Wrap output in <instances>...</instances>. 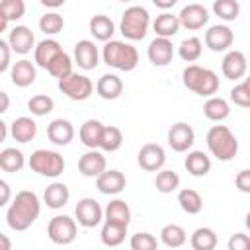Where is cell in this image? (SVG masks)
Instances as JSON below:
<instances>
[{
  "mask_svg": "<svg viewBox=\"0 0 250 250\" xmlns=\"http://www.w3.org/2000/svg\"><path fill=\"white\" fill-rule=\"evenodd\" d=\"M64 27V20L61 14L57 12H47L45 16H41L39 20V29L47 35H55V33H61Z\"/></svg>",
  "mask_w": 250,
  "mask_h": 250,
  "instance_id": "obj_43",
  "label": "cell"
},
{
  "mask_svg": "<svg viewBox=\"0 0 250 250\" xmlns=\"http://www.w3.org/2000/svg\"><path fill=\"white\" fill-rule=\"evenodd\" d=\"M0 100H2L0 111L4 113V111H8V105H10V98H8V94H6V92H0Z\"/></svg>",
  "mask_w": 250,
  "mask_h": 250,
  "instance_id": "obj_52",
  "label": "cell"
},
{
  "mask_svg": "<svg viewBox=\"0 0 250 250\" xmlns=\"http://www.w3.org/2000/svg\"><path fill=\"white\" fill-rule=\"evenodd\" d=\"M213 12L225 21H232L240 14V4L236 0H215L213 2Z\"/></svg>",
  "mask_w": 250,
  "mask_h": 250,
  "instance_id": "obj_41",
  "label": "cell"
},
{
  "mask_svg": "<svg viewBox=\"0 0 250 250\" xmlns=\"http://www.w3.org/2000/svg\"><path fill=\"white\" fill-rule=\"evenodd\" d=\"M125 176L119 170H105L100 178H96V188L104 195H117L125 189Z\"/></svg>",
  "mask_w": 250,
  "mask_h": 250,
  "instance_id": "obj_20",
  "label": "cell"
},
{
  "mask_svg": "<svg viewBox=\"0 0 250 250\" xmlns=\"http://www.w3.org/2000/svg\"><path fill=\"white\" fill-rule=\"evenodd\" d=\"M184 166H186V170L191 176L201 178V176L209 174V170H211V158L203 150H191V152H188Z\"/></svg>",
  "mask_w": 250,
  "mask_h": 250,
  "instance_id": "obj_29",
  "label": "cell"
},
{
  "mask_svg": "<svg viewBox=\"0 0 250 250\" xmlns=\"http://www.w3.org/2000/svg\"><path fill=\"white\" fill-rule=\"evenodd\" d=\"M227 250H250V236L244 232H234L227 242Z\"/></svg>",
  "mask_w": 250,
  "mask_h": 250,
  "instance_id": "obj_47",
  "label": "cell"
},
{
  "mask_svg": "<svg viewBox=\"0 0 250 250\" xmlns=\"http://www.w3.org/2000/svg\"><path fill=\"white\" fill-rule=\"evenodd\" d=\"M10 133L18 143H29L37 135V123L31 117H18L10 125Z\"/></svg>",
  "mask_w": 250,
  "mask_h": 250,
  "instance_id": "obj_26",
  "label": "cell"
},
{
  "mask_svg": "<svg viewBox=\"0 0 250 250\" xmlns=\"http://www.w3.org/2000/svg\"><path fill=\"white\" fill-rule=\"evenodd\" d=\"M47 72H49L53 78H59V80H62V78H66L68 74H72V59H70V55L64 53V51L59 53V55L53 59V62L49 64Z\"/></svg>",
  "mask_w": 250,
  "mask_h": 250,
  "instance_id": "obj_39",
  "label": "cell"
},
{
  "mask_svg": "<svg viewBox=\"0 0 250 250\" xmlns=\"http://www.w3.org/2000/svg\"><path fill=\"white\" fill-rule=\"evenodd\" d=\"M178 18H180L182 27H186V29H189V31H195V29H201V27L209 21V12H207V8H205L203 4L193 2V4L184 6V8L180 10Z\"/></svg>",
  "mask_w": 250,
  "mask_h": 250,
  "instance_id": "obj_12",
  "label": "cell"
},
{
  "mask_svg": "<svg viewBox=\"0 0 250 250\" xmlns=\"http://www.w3.org/2000/svg\"><path fill=\"white\" fill-rule=\"evenodd\" d=\"M201 53H203V43L199 37H188L178 47V55L186 62H195L201 57Z\"/></svg>",
  "mask_w": 250,
  "mask_h": 250,
  "instance_id": "obj_37",
  "label": "cell"
},
{
  "mask_svg": "<svg viewBox=\"0 0 250 250\" xmlns=\"http://www.w3.org/2000/svg\"><path fill=\"white\" fill-rule=\"evenodd\" d=\"M23 166H25V158H23V152L20 148L10 146V148H4L0 152V168L4 172L14 174V172H20Z\"/></svg>",
  "mask_w": 250,
  "mask_h": 250,
  "instance_id": "obj_33",
  "label": "cell"
},
{
  "mask_svg": "<svg viewBox=\"0 0 250 250\" xmlns=\"http://www.w3.org/2000/svg\"><path fill=\"white\" fill-rule=\"evenodd\" d=\"M59 53H62L59 41H55V39H43V41L37 43V47H35V51H33L35 64L47 70L49 64L53 62V59H55Z\"/></svg>",
  "mask_w": 250,
  "mask_h": 250,
  "instance_id": "obj_23",
  "label": "cell"
},
{
  "mask_svg": "<svg viewBox=\"0 0 250 250\" xmlns=\"http://www.w3.org/2000/svg\"><path fill=\"white\" fill-rule=\"evenodd\" d=\"M27 164L33 172H37L39 176H47V178H57L64 170V158L57 150H47V148L33 150Z\"/></svg>",
  "mask_w": 250,
  "mask_h": 250,
  "instance_id": "obj_6",
  "label": "cell"
},
{
  "mask_svg": "<svg viewBox=\"0 0 250 250\" xmlns=\"http://www.w3.org/2000/svg\"><path fill=\"white\" fill-rule=\"evenodd\" d=\"M123 145V133L119 127L115 125H105L104 129V135H102V143H100V148L104 152H115L119 150Z\"/></svg>",
  "mask_w": 250,
  "mask_h": 250,
  "instance_id": "obj_38",
  "label": "cell"
},
{
  "mask_svg": "<svg viewBox=\"0 0 250 250\" xmlns=\"http://www.w3.org/2000/svg\"><path fill=\"white\" fill-rule=\"evenodd\" d=\"M96 92L100 98L104 100H117L123 94V80L117 74H102L98 84H96Z\"/></svg>",
  "mask_w": 250,
  "mask_h": 250,
  "instance_id": "obj_24",
  "label": "cell"
},
{
  "mask_svg": "<svg viewBox=\"0 0 250 250\" xmlns=\"http://www.w3.org/2000/svg\"><path fill=\"white\" fill-rule=\"evenodd\" d=\"M47 137L53 145L57 146H66L72 139H74V127L68 119H53L49 125H47Z\"/></svg>",
  "mask_w": 250,
  "mask_h": 250,
  "instance_id": "obj_19",
  "label": "cell"
},
{
  "mask_svg": "<svg viewBox=\"0 0 250 250\" xmlns=\"http://www.w3.org/2000/svg\"><path fill=\"white\" fill-rule=\"evenodd\" d=\"M182 78H184V86L197 96L213 98L219 90V76L211 68H205L199 64L186 66L182 72Z\"/></svg>",
  "mask_w": 250,
  "mask_h": 250,
  "instance_id": "obj_3",
  "label": "cell"
},
{
  "mask_svg": "<svg viewBox=\"0 0 250 250\" xmlns=\"http://www.w3.org/2000/svg\"><path fill=\"white\" fill-rule=\"evenodd\" d=\"M6 137H8V123L0 121V141H6Z\"/></svg>",
  "mask_w": 250,
  "mask_h": 250,
  "instance_id": "obj_55",
  "label": "cell"
},
{
  "mask_svg": "<svg viewBox=\"0 0 250 250\" xmlns=\"http://www.w3.org/2000/svg\"><path fill=\"white\" fill-rule=\"evenodd\" d=\"M59 90H61L66 98H70V100H74V102H84V100H88V98L92 96L94 84H92V80H90L88 76L78 74V72H72V74H68L66 78L59 80Z\"/></svg>",
  "mask_w": 250,
  "mask_h": 250,
  "instance_id": "obj_7",
  "label": "cell"
},
{
  "mask_svg": "<svg viewBox=\"0 0 250 250\" xmlns=\"http://www.w3.org/2000/svg\"><path fill=\"white\" fill-rule=\"evenodd\" d=\"M154 186L160 193H172L180 188V176L174 172V170H160L156 174V180H154Z\"/></svg>",
  "mask_w": 250,
  "mask_h": 250,
  "instance_id": "obj_40",
  "label": "cell"
},
{
  "mask_svg": "<svg viewBox=\"0 0 250 250\" xmlns=\"http://www.w3.org/2000/svg\"><path fill=\"white\" fill-rule=\"evenodd\" d=\"M41 4H43L45 8H59V6L64 4V0H43Z\"/></svg>",
  "mask_w": 250,
  "mask_h": 250,
  "instance_id": "obj_53",
  "label": "cell"
},
{
  "mask_svg": "<svg viewBox=\"0 0 250 250\" xmlns=\"http://www.w3.org/2000/svg\"><path fill=\"white\" fill-rule=\"evenodd\" d=\"M0 242H2L0 250H10V248H12V242H10L8 234H0Z\"/></svg>",
  "mask_w": 250,
  "mask_h": 250,
  "instance_id": "obj_54",
  "label": "cell"
},
{
  "mask_svg": "<svg viewBox=\"0 0 250 250\" xmlns=\"http://www.w3.org/2000/svg\"><path fill=\"white\" fill-rule=\"evenodd\" d=\"M131 250H158V240L150 232H135L129 240Z\"/></svg>",
  "mask_w": 250,
  "mask_h": 250,
  "instance_id": "obj_44",
  "label": "cell"
},
{
  "mask_svg": "<svg viewBox=\"0 0 250 250\" xmlns=\"http://www.w3.org/2000/svg\"><path fill=\"white\" fill-rule=\"evenodd\" d=\"M76 232H78L76 221L70 219L68 215H57L47 225V236L51 238V242L61 244V246H66V244L74 242Z\"/></svg>",
  "mask_w": 250,
  "mask_h": 250,
  "instance_id": "obj_8",
  "label": "cell"
},
{
  "mask_svg": "<svg viewBox=\"0 0 250 250\" xmlns=\"http://www.w3.org/2000/svg\"><path fill=\"white\" fill-rule=\"evenodd\" d=\"M0 191H2V195H0V205H6V203L10 201V184H8L6 180H0Z\"/></svg>",
  "mask_w": 250,
  "mask_h": 250,
  "instance_id": "obj_50",
  "label": "cell"
},
{
  "mask_svg": "<svg viewBox=\"0 0 250 250\" xmlns=\"http://www.w3.org/2000/svg\"><path fill=\"white\" fill-rule=\"evenodd\" d=\"M8 43L12 47L14 53L18 55H27L31 49H35V35L27 25H16L10 35H8Z\"/></svg>",
  "mask_w": 250,
  "mask_h": 250,
  "instance_id": "obj_16",
  "label": "cell"
},
{
  "mask_svg": "<svg viewBox=\"0 0 250 250\" xmlns=\"http://www.w3.org/2000/svg\"><path fill=\"white\" fill-rule=\"evenodd\" d=\"M234 184H236V189L242 191V193H250V168L246 170H240L234 178Z\"/></svg>",
  "mask_w": 250,
  "mask_h": 250,
  "instance_id": "obj_48",
  "label": "cell"
},
{
  "mask_svg": "<svg viewBox=\"0 0 250 250\" xmlns=\"http://www.w3.org/2000/svg\"><path fill=\"white\" fill-rule=\"evenodd\" d=\"M88 25H90V33L94 35V39L104 41V43L111 41V37H113V33H115V23L111 21V18H107V16H104V14L94 16Z\"/></svg>",
  "mask_w": 250,
  "mask_h": 250,
  "instance_id": "obj_27",
  "label": "cell"
},
{
  "mask_svg": "<svg viewBox=\"0 0 250 250\" xmlns=\"http://www.w3.org/2000/svg\"><path fill=\"white\" fill-rule=\"evenodd\" d=\"M70 191L62 182H53L51 186H47L45 193H43V201L47 203V207L51 209H61L68 203Z\"/></svg>",
  "mask_w": 250,
  "mask_h": 250,
  "instance_id": "obj_30",
  "label": "cell"
},
{
  "mask_svg": "<svg viewBox=\"0 0 250 250\" xmlns=\"http://www.w3.org/2000/svg\"><path fill=\"white\" fill-rule=\"evenodd\" d=\"M53 107H55V102H53V98L47 96V94H37V96H33V98L27 102V109H29L33 115H37V117H43V115L51 113Z\"/></svg>",
  "mask_w": 250,
  "mask_h": 250,
  "instance_id": "obj_42",
  "label": "cell"
},
{
  "mask_svg": "<svg viewBox=\"0 0 250 250\" xmlns=\"http://www.w3.org/2000/svg\"><path fill=\"white\" fill-rule=\"evenodd\" d=\"M246 68H248V62H246V57L242 51H229L221 62V70L225 74V78L229 80H238L246 74Z\"/></svg>",
  "mask_w": 250,
  "mask_h": 250,
  "instance_id": "obj_18",
  "label": "cell"
},
{
  "mask_svg": "<svg viewBox=\"0 0 250 250\" xmlns=\"http://www.w3.org/2000/svg\"><path fill=\"white\" fill-rule=\"evenodd\" d=\"M195 143V133L191 129V125L184 123V121H178L170 127L168 131V145L172 150L176 152H188Z\"/></svg>",
  "mask_w": 250,
  "mask_h": 250,
  "instance_id": "obj_10",
  "label": "cell"
},
{
  "mask_svg": "<svg viewBox=\"0 0 250 250\" xmlns=\"http://www.w3.org/2000/svg\"><path fill=\"white\" fill-rule=\"evenodd\" d=\"M104 129H105V125L100 119H88V121H84L82 127H80V131H78L80 143L84 146H88L90 150H98L100 148V143H102Z\"/></svg>",
  "mask_w": 250,
  "mask_h": 250,
  "instance_id": "obj_22",
  "label": "cell"
},
{
  "mask_svg": "<svg viewBox=\"0 0 250 250\" xmlns=\"http://www.w3.org/2000/svg\"><path fill=\"white\" fill-rule=\"evenodd\" d=\"M125 234H127V227L123 225H117V223H104L102 227V232H100V238H102V244L113 248V246H119L123 240H125Z\"/></svg>",
  "mask_w": 250,
  "mask_h": 250,
  "instance_id": "obj_35",
  "label": "cell"
},
{
  "mask_svg": "<svg viewBox=\"0 0 250 250\" xmlns=\"http://www.w3.org/2000/svg\"><path fill=\"white\" fill-rule=\"evenodd\" d=\"M74 215H76L78 225H82L86 229H94L102 223L104 209L94 197H82V199H78V203L74 207Z\"/></svg>",
  "mask_w": 250,
  "mask_h": 250,
  "instance_id": "obj_9",
  "label": "cell"
},
{
  "mask_svg": "<svg viewBox=\"0 0 250 250\" xmlns=\"http://www.w3.org/2000/svg\"><path fill=\"white\" fill-rule=\"evenodd\" d=\"M152 27H154V33L162 39H170L178 33V29L182 27L180 23V18L170 14V12H162L160 16H156V20L152 21Z\"/></svg>",
  "mask_w": 250,
  "mask_h": 250,
  "instance_id": "obj_25",
  "label": "cell"
},
{
  "mask_svg": "<svg viewBox=\"0 0 250 250\" xmlns=\"http://www.w3.org/2000/svg\"><path fill=\"white\" fill-rule=\"evenodd\" d=\"M104 215H105L107 223H117V225H123V227H129V223H131V209L123 199L109 201Z\"/></svg>",
  "mask_w": 250,
  "mask_h": 250,
  "instance_id": "obj_31",
  "label": "cell"
},
{
  "mask_svg": "<svg viewBox=\"0 0 250 250\" xmlns=\"http://www.w3.org/2000/svg\"><path fill=\"white\" fill-rule=\"evenodd\" d=\"M41 213V203L37 193L29 189H21L16 193L12 205L6 211V223L12 230H25L29 229Z\"/></svg>",
  "mask_w": 250,
  "mask_h": 250,
  "instance_id": "obj_1",
  "label": "cell"
},
{
  "mask_svg": "<svg viewBox=\"0 0 250 250\" xmlns=\"http://www.w3.org/2000/svg\"><path fill=\"white\" fill-rule=\"evenodd\" d=\"M217 232L209 227H199L193 230L191 238H189V244L193 250H215L217 248Z\"/></svg>",
  "mask_w": 250,
  "mask_h": 250,
  "instance_id": "obj_32",
  "label": "cell"
},
{
  "mask_svg": "<svg viewBox=\"0 0 250 250\" xmlns=\"http://www.w3.org/2000/svg\"><path fill=\"white\" fill-rule=\"evenodd\" d=\"M178 203H180L182 211L188 213V215H197V213L203 209V199H201L199 191L189 189V188L180 189V193H178Z\"/></svg>",
  "mask_w": 250,
  "mask_h": 250,
  "instance_id": "obj_34",
  "label": "cell"
},
{
  "mask_svg": "<svg viewBox=\"0 0 250 250\" xmlns=\"http://www.w3.org/2000/svg\"><path fill=\"white\" fill-rule=\"evenodd\" d=\"M137 162L146 172H158L166 162V152H164V148L160 145L146 143V145L141 146V150L137 154Z\"/></svg>",
  "mask_w": 250,
  "mask_h": 250,
  "instance_id": "obj_11",
  "label": "cell"
},
{
  "mask_svg": "<svg viewBox=\"0 0 250 250\" xmlns=\"http://www.w3.org/2000/svg\"><path fill=\"white\" fill-rule=\"evenodd\" d=\"M203 115L209 119V121H223L230 115V105L225 98L221 96H213V98H207V102L203 104Z\"/></svg>",
  "mask_w": 250,
  "mask_h": 250,
  "instance_id": "obj_28",
  "label": "cell"
},
{
  "mask_svg": "<svg viewBox=\"0 0 250 250\" xmlns=\"http://www.w3.org/2000/svg\"><path fill=\"white\" fill-rule=\"evenodd\" d=\"M8 21H10V20H8L6 16H2V14H0V31H4V29L8 27Z\"/></svg>",
  "mask_w": 250,
  "mask_h": 250,
  "instance_id": "obj_56",
  "label": "cell"
},
{
  "mask_svg": "<svg viewBox=\"0 0 250 250\" xmlns=\"http://www.w3.org/2000/svg\"><path fill=\"white\" fill-rule=\"evenodd\" d=\"M234 41V33L229 25H223V23H217V25H211L207 31H205V45L215 51V53H223V51H229V47L232 45Z\"/></svg>",
  "mask_w": 250,
  "mask_h": 250,
  "instance_id": "obj_13",
  "label": "cell"
},
{
  "mask_svg": "<svg viewBox=\"0 0 250 250\" xmlns=\"http://www.w3.org/2000/svg\"><path fill=\"white\" fill-rule=\"evenodd\" d=\"M207 148L209 152L217 158V160H223V162H229L236 156L238 152V141L234 137V133L227 127V125H213L209 131H207Z\"/></svg>",
  "mask_w": 250,
  "mask_h": 250,
  "instance_id": "obj_4",
  "label": "cell"
},
{
  "mask_svg": "<svg viewBox=\"0 0 250 250\" xmlns=\"http://www.w3.org/2000/svg\"><path fill=\"white\" fill-rule=\"evenodd\" d=\"M230 102L234 105H240V107H250V88L244 82L236 84L230 90Z\"/></svg>",
  "mask_w": 250,
  "mask_h": 250,
  "instance_id": "obj_46",
  "label": "cell"
},
{
  "mask_svg": "<svg viewBox=\"0 0 250 250\" xmlns=\"http://www.w3.org/2000/svg\"><path fill=\"white\" fill-rule=\"evenodd\" d=\"M10 51H12L10 43L0 39V72H6L10 68Z\"/></svg>",
  "mask_w": 250,
  "mask_h": 250,
  "instance_id": "obj_49",
  "label": "cell"
},
{
  "mask_svg": "<svg viewBox=\"0 0 250 250\" xmlns=\"http://www.w3.org/2000/svg\"><path fill=\"white\" fill-rule=\"evenodd\" d=\"M244 84H246V86L250 88V76H246V78H244Z\"/></svg>",
  "mask_w": 250,
  "mask_h": 250,
  "instance_id": "obj_58",
  "label": "cell"
},
{
  "mask_svg": "<svg viewBox=\"0 0 250 250\" xmlns=\"http://www.w3.org/2000/svg\"><path fill=\"white\" fill-rule=\"evenodd\" d=\"M244 225H246V229L250 230V211L246 213V219H244Z\"/></svg>",
  "mask_w": 250,
  "mask_h": 250,
  "instance_id": "obj_57",
  "label": "cell"
},
{
  "mask_svg": "<svg viewBox=\"0 0 250 250\" xmlns=\"http://www.w3.org/2000/svg\"><path fill=\"white\" fill-rule=\"evenodd\" d=\"M102 59L107 66L115 68V70H123V72H131L137 68L139 64V51L125 41H117L111 39L104 45L102 51Z\"/></svg>",
  "mask_w": 250,
  "mask_h": 250,
  "instance_id": "obj_2",
  "label": "cell"
},
{
  "mask_svg": "<svg viewBox=\"0 0 250 250\" xmlns=\"http://www.w3.org/2000/svg\"><path fill=\"white\" fill-rule=\"evenodd\" d=\"M146 57L148 61L154 64V66H166L172 62V57H174V45L170 39H162V37H156L148 43V49H146Z\"/></svg>",
  "mask_w": 250,
  "mask_h": 250,
  "instance_id": "obj_15",
  "label": "cell"
},
{
  "mask_svg": "<svg viewBox=\"0 0 250 250\" xmlns=\"http://www.w3.org/2000/svg\"><path fill=\"white\" fill-rule=\"evenodd\" d=\"M37 78V70H35V64L27 59H21L18 62H14V66L10 68V80L14 86L18 88H27L35 82Z\"/></svg>",
  "mask_w": 250,
  "mask_h": 250,
  "instance_id": "obj_21",
  "label": "cell"
},
{
  "mask_svg": "<svg viewBox=\"0 0 250 250\" xmlns=\"http://www.w3.org/2000/svg\"><path fill=\"white\" fill-rule=\"evenodd\" d=\"M74 62L82 70H94L100 62V51H98L96 43L90 41V39L78 41L74 45Z\"/></svg>",
  "mask_w": 250,
  "mask_h": 250,
  "instance_id": "obj_14",
  "label": "cell"
},
{
  "mask_svg": "<svg viewBox=\"0 0 250 250\" xmlns=\"http://www.w3.org/2000/svg\"><path fill=\"white\" fill-rule=\"evenodd\" d=\"M154 6L156 8H162V10H168V8H174L176 6V0H154Z\"/></svg>",
  "mask_w": 250,
  "mask_h": 250,
  "instance_id": "obj_51",
  "label": "cell"
},
{
  "mask_svg": "<svg viewBox=\"0 0 250 250\" xmlns=\"http://www.w3.org/2000/svg\"><path fill=\"white\" fill-rule=\"evenodd\" d=\"M148 25H150V16H148L146 8H143V6H129L123 12V16H121L119 31L129 41H141L146 35Z\"/></svg>",
  "mask_w": 250,
  "mask_h": 250,
  "instance_id": "obj_5",
  "label": "cell"
},
{
  "mask_svg": "<svg viewBox=\"0 0 250 250\" xmlns=\"http://www.w3.org/2000/svg\"><path fill=\"white\" fill-rule=\"evenodd\" d=\"M105 170V156L100 150H88L78 160V172L86 178H100Z\"/></svg>",
  "mask_w": 250,
  "mask_h": 250,
  "instance_id": "obj_17",
  "label": "cell"
},
{
  "mask_svg": "<svg viewBox=\"0 0 250 250\" xmlns=\"http://www.w3.org/2000/svg\"><path fill=\"white\" fill-rule=\"evenodd\" d=\"M160 240H162V244H166L168 248H180V246L186 244L188 234H186V230H184L180 225L170 223V225L162 227V230H160Z\"/></svg>",
  "mask_w": 250,
  "mask_h": 250,
  "instance_id": "obj_36",
  "label": "cell"
},
{
  "mask_svg": "<svg viewBox=\"0 0 250 250\" xmlns=\"http://www.w3.org/2000/svg\"><path fill=\"white\" fill-rule=\"evenodd\" d=\"M0 14L6 16L10 21L12 20H20L25 14V2L23 0H2Z\"/></svg>",
  "mask_w": 250,
  "mask_h": 250,
  "instance_id": "obj_45",
  "label": "cell"
}]
</instances>
